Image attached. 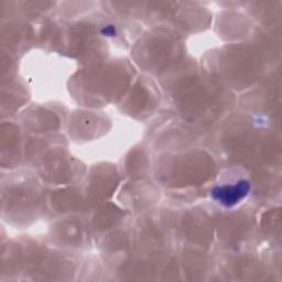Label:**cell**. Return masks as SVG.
I'll use <instances>...</instances> for the list:
<instances>
[{
  "instance_id": "cell-1",
  "label": "cell",
  "mask_w": 282,
  "mask_h": 282,
  "mask_svg": "<svg viewBox=\"0 0 282 282\" xmlns=\"http://www.w3.org/2000/svg\"><path fill=\"white\" fill-rule=\"evenodd\" d=\"M249 189L250 185L247 181H240L235 184L216 187L212 192V195L217 202L225 206H232L240 202L248 194Z\"/></svg>"
},
{
  "instance_id": "cell-2",
  "label": "cell",
  "mask_w": 282,
  "mask_h": 282,
  "mask_svg": "<svg viewBox=\"0 0 282 282\" xmlns=\"http://www.w3.org/2000/svg\"><path fill=\"white\" fill-rule=\"evenodd\" d=\"M103 33L104 34H107V35H115L116 33V31L114 28H111V26H107L106 29L103 30Z\"/></svg>"
}]
</instances>
